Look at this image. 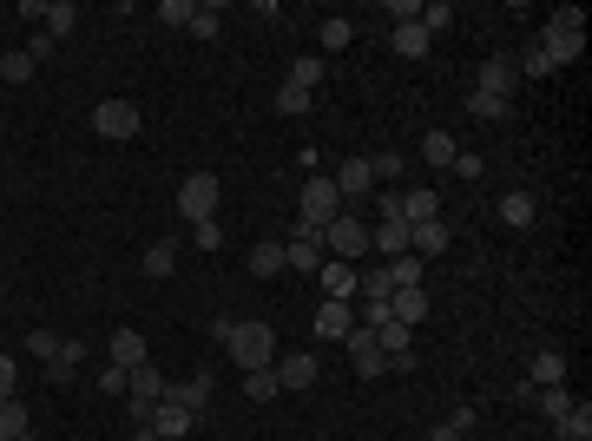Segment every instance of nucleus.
<instances>
[{"mask_svg": "<svg viewBox=\"0 0 592 441\" xmlns=\"http://www.w3.org/2000/svg\"><path fill=\"white\" fill-rule=\"evenodd\" d=\"M540 53L553 60V73H560V66H579V53H586V14H579V7H560V14L540 27Z\"/></svg>", "mask_w": 592, "mask_h": 441, "instance_id": "f257e3e1", "label": "nucleus"}, {"mask_svg": "<svg viewBox=\"0 0 592 441\" xmlns=\"http://www.w3.org/2000/svg\"><path fill=\"white\" fill-rule=\"evenodd\" d=\"M224 349H231V363L244 369H277V330L270 323H231V336H224Z\"/></svg>", "mask_w": 592, "mask_h": 441, "instance_id": "f03ea898", "label": "nucleus"}, {"mask_svg": "<svg viewBox=\"0 0 592 441\" xmlns=\"http://www.w3.org/2000/svg\"><path fill=\"white\" fill-rule=\"evenodd\" d=\"M343 191L336 178H303V198H296V224H310V231H329V224L343 218Z\"/></svg>", "mask_w": 592, "mask_h": 441, "instance_id": "7ed1b4c3", "label": "nucleus"}, {"mask_svg": "<svg viewBox=\"0 0 592 441\" xmlns=\"http://www.w3.org/2000/svg\"><path fill=\"white\" fill-rule=\"evenodd\" d=\"M323 251L336 257V264H362V257H369V224H362L356 211H343V218L323 231Z\"/></svg>", "mask_w": 592, "mask_h": 441, "instance_id": "20e7f679", "label": "nucleus"}, {"mask_svg": "<svg viewBox=\"0 0 592 441\" xmlns=\"http://www.w3.org/2000/svg\"><path fill=\"white\" fill-rule=\"evenodd\" d=\"M218 178H211V172H191L185 178V185H178V218H185V224H204V218H218Z\"/></svg>", "mask_w": 592, "mask_h": 441, "instance_id": "39448f33", "label": "nucleus"}, {"mask_svg": "<svg viewBox=\"0 0 592 441\" xmlns=\"http://www.w3.org/2000/svg\"><path fill=\"white\" fill-rule=\"evenodd\" d=\"M323 231H310V224H290V237H283V270H303V277H316L323 270Z\"/></svg>", "mask_w": 592, "mask_h": 441, "instance_id": "423d86ee", "label": "nucleus"}, {"mask_svg": "<svg viewBox=\"0 0 592 441\" xmlns=\"http://www.w3.org/2000/svg\"><path fill=\"white\" fill-rule=\"evenodd\" d=\"M93 132L99 139H132V132H139V106H132V99H99L93 106Z\"/></svg>", "mask_w": 592, "mask_h": 441, "instance_id": "0eeeda50", "label": "nucleus"}, {"mask_svg": "<svg viewBox=\"0 0 592 441\" xmlns=\"http://www.w3.org/2000/svg\"><path fill=\"white\" fill-rule=\"evenodd\" d=\"M343 343H349V363H356V376H369V382H375V376H389V356H382V343H375L362 323L343 336Z\"/></svg>", "mask_w": 592, "mask_h": 441, "instance_id": "6e6552de", "label": "nucleus"}, {"mask_svg": "<svg viewBox=\"0 0 592 441\" xmlns=\"http://www.w3.org/2000/svg\"><path fill=\"white\" fill-rule=\"evenodd\" d=\"M356 277H362V270L356 264H336V257H323V270H316V284H323V297L329 303H356Z\"/></svg>", "mask_w": 592, "mask_h": 441, "instance_id": "1a4fd4ad", "label": "nucleus"}, {"mask_svg": "<svg viewBox=\"0 0 592 441\" xmlns=\"http://www.w3.org/2000/svg\"><path fill=\"white\" fill-rule=\"evenodd\" d=\"M79 369H86V349H79V336H66V343L47 356V382H53V389H73Z\"/></svg>", "mask_w": 592, "mask_h": 441, "instance_id": "9d476101", "label": "nucleus"}, {"mask_svg": "<svg viewBox=\"0 0 592 441\" xmlns=\"http://www.w3.org/2000/svg\"><path fill=\"white\" fill-rule=\"evenodd\" d=\"M389 316L402 323V330H421V323H428V290H421V284H402V290L389 297Z\"/></svg>", "mask_w": 592, "mask_h": 441, "instance_id": "9b49d317", "label": "nucleus"}, {"mask_svg": "<svg viewBox=\"0 0 592 441\" xmlns=\"http://www.w3.org/2000/svg\"><path fill=\"white\" fill-rule=\"evenodd\" d=\"M474 86H481V93H494V99H514L520 73H514V60H507V53H494V60H487L481 73H474Z\"/></svg>", "mask_w": 592, "mask_h": 441, "instance_id": "f8f14e48", "label": "nucleus"}, {"mask_svg": "<svg viewBox=\"0 0 592 441\" xmlns=\"http://www.w3.org/2000/svg\"><path fill=\"white\" fill-rule=\"evenodd\" d=\"M448 237H454V231H448L441 218H435V224H408V257H421V264H428V257L448 251Z\"/></svg>", "mask_w": 592, "mask_h": 441, "instance_id": "ddd939ff", "label": "nucleus"}, {"mask_svg": "<svg viewBox=\"0 0 592 441\" xmlns=\"http://www.w3.org/2000/svg\"><path fill=\"white\" fill-rule=\"evenodd\" d=\"M165 402H178L185 415H204V409H211V376H185V382H172V389H165Z\"/></svg>", "mask_w": 592, "mask_h": 441, "instance_id": "4468645a", "label": "nucleus"}, {"mask_svg": "<svg viewBox=\"0 0 592 441\" xmlns=\"http://www.w3.org/2000/svg\"><path fill=\"white\" fill-rule=\"evenodd\" d=\"M191 422H198V415H185L178 402H152V422L145 428H152L158 441H178V435H191Z\"/></svg>", "mask_w": 592, "mask_h": 441, "instance_id": "2eb2a0df", "label": "nucleus"}, {"mask_svg": "<svg viewBox=\"0 0 592 441\" xmlns=\"http://www.w3.org/2000/svg\"><path fill=\"white\" fill-rule=\"evenodd\" d=\"M356 330V303H316V336H336V343H343V336Z\"/></svg>", "mask_w": 592, "mask_h": 441, "instance_id": "dca6fc26", "label": "nucleus"}, {"mask_svg": "<svg viewBox=\"0 0 592 441\" xmlns=\"http://www.w3.org/2000/svg\"><path fill=\"white\" fill-rule=\"evenodd\" d=\"M527 382H533V389H560V382H566V356H560V349H540V356L527 363Z\"/></svg>", "mask_w": 592, "mask_h": 441, "instance_id": "f3484780", "label": "nucleus"}, {"mask_svg": "<svg viewBox=\"0 0 592 441\" xmlns=\"http://www.w3.org/2000/svg\"><path fill=\"white\" fill-rule=\"evenodd\" d=\"M165 389H172V382L158 376L152 363H139V369H125V395H139V402H165Z\"/></svg>", "mask_w": 592, "mask_h": 441, "instance_id": "a211bd4d", "label": "nucleus"}, {"mask_svg": "<svg viewBox=\"0 0 592 441\" xmlns=\"http://www.w3.org/2000/svg\"><path fill=\"white\" fill-rule=\"evenodd\" d=\"M402 218H408V224H435V218H441V191H435V185H415V191L402 198Z\"/></svg>", "mask_w": 592, "mask_h": 441, "instance_id": "6ab92c4d", "label": "nucleus"}, {"mask_svg": "<svg viewBox=\"0 0 592 441\" xmlns=\"http://www.w3.org/2000/svg\"><path fill=\"white\" fill-rule=\"evenodd\" d=\"M369 244H375L382 257H402V251H408V218H375Z\"/></svg>", "mask_w": 592, "mask_h": 441, "instance_id": "aec40b11", "label": "nucleus"}, {"mask_svg": "<svg viewBox=\"0 0 592 441\" xmlns=\"http://www.w3.org/2000/svg\"><path fill=\"white\" fill-rule=\"evenodd\" d=\"M369 158H349L343 172H336V191H343V205H356V198H369Z\"/></svg>", "mask_w": 592, "mask_h": 441, "instance_id": "412c9836", "label": "nucleus"}, {"mask_svg": "<svg viewBox=\"0 0 592 441\" xmlns=\"http://www.w3.org/2000/svg\"><path fill=\"white\" fill-rule=\"evenodd\" d=\"M323 79H329V66L316 60V53H303V60H290V79H283V86H296V93L316 99V86H323Z\"/></svg>", "mask_w": 592, "mask_h": 441, "instance_id": "4be33fe9", "label": "nucleus"}, {"mask_svg": "<svg viewBox=\"0 0 592 441\" xmlns=\"http://www.w3.org/2000/svg\"><path fill=\"white\" fill-rule=\"evenodd\" d=\"M389 47L402 53V60H428V47H435V40L421 33V20H408V27H395V33H389Z\"/></svg>", "mask_w": 592, "mask_h": 441, "instance_id": "5701e85b", "label": "nucleus"}, {"mask_svg": "<svg viewBox=\"0 0 592 441\" xmlns=\"http://www.w3.org/2000/svg\"><path fill=\"white\" fill-rule=\"evenodd\" d=\"M553 435L560 441H592V402H573V409L553 422Z\"/></svg>", "mask_w": 592, "mask_h": 441, "instance_id": "b1692460", "label": "nucleus"}, {"mask_svg": "<svg viewBox=\"0 0 592 441\" xmlns=\"http://www.w3.org/2000/svg\"><path fill=\"white\" fill-rule=\"evenodd\" d=\"M277 382L283 389H310L316 382V356H277Z\"/></svg>", "mask_w": 592, "mask_h": 441, "instance_id": "393cba45", "label": "nucleus"}, {"mask_svg": "<svg viewBox=\"0 0 592 441\" xmlns=\"http://www.w3.org/2000/svg\"><path fill=\"white\" fill-rule=\"evenodd\" d=\"M106 363L139 369V363H145V336H139V330H119V336H112V356H106Z\"/></svg>", "mask_w": 592, "mask_h": 441, "instance_id": "a878e982", "label": "nucleus"}, {"mask_svg": "<svg viewBox=\"0 0 592 441\" xmlns=\"http://www.w3.org/2000/svg\"><path fill=\"white\" fill-rule=\"evenodd\" d=\"M40 20H47V40H53V47H60L66 33L79 27V7H73V0H53V7H47V14H40Z\"/></svg>", "mask_w": 592, "mask_h": 441, "instance_id": "bb28decb", "label": "nucleus"}, {"mask_svg": "<svg viewBox=\"0 0 592 441\" xmlns=\"http://www.w3.org/2000/svg\"><path fill=\"white\" fill-rule=\"evenodd\" d=\"M454 152H461V145H454L448 132H421V158H428L435 172H448V165H454Z\"/></svg>", "mask_w": 592, "mask_h": 441, "instance_id": "cd10ccee", "label": "nucleus"}, {"mask_svg": "<svg viewBox=\"0 0 592 441\" xmlns=\"http://www.w3.org/2000/svg\"><path fill=\"white\" fill-rule=\"evenodd\" d=\"M500 218H507V224H520V231H527V224L540 218V205H533V191H507V198H500Z\"/></svg>", "mask_w": 592, "mask_h": 441, "instance_id": "c85d7f7f", "label": "nucleus"}, {"mask_svg": "<svg viewBox=\"0 0 592 441\" xmlns=\"http://www.w3.org/2000/svg\"><path fill=\"white\" fill-rule=\"evenodd\" d=\"M172 270H178V237H158L145 251V277H172Z\"/></svg>", "mask_w": 592, "mask_h": 441, "instance_id": "c756f323", "label": "nucleus"}, {"mask_svg": "<svg viewBox=\"0 0 592 441\" xmlns=\"http://www.w3.org/2000/svg\"><path fill=\"white\" fill-rule=\"evenodd\" d=\"M20 435H33V422H27V402H0V441H20Z\"/></svg>", "mask_w": 592, "mask_h": 441, "instance_id": "7c9ffc66", "label": "nucleus"}, {"mask_svg": "<svg viewBox=\"0 0 592 441\" xmlns=\"http://www.w3.org/2000/svg\"><path fill=\"white\" fill-rule=\"evenodd\" d=\"M277 270H283V244H277V237H264V244L250 251V277H277Z\"/></svg>", "mask_w": 592, "mask_h": 441, "instance_id": "2f4dec72", "label": "nucleus"}, {"mask_svg": "<svg viewBox=\"0 0 592 441\" xmlns=\"http://www.w3.org/2000/svg\"><path fill=\"white\" fill-rule=\"evenodd\" d=\"M421 33H428V40H435V33H448L454 27V7H448V0H428V7H421Z\"/></svg>", "mask_w": 592, "mask_h": 441, "instance_id": "473e14b6", "label": "nucleus"}, {"mask_svg": "<svg viewBox=\"0 0 592 441\" xmlns=\"http://www.w3.org/2000/svg\"><path fill=\"white\" fill-rule=\"evenodd\" d=\"M533 402H540L546 422H560V415L573 409V389H566V382H560V389H533Z\"/></svg>", "mask_w": 592, "mask_h": 441, "instance_id": "72a5a7b5", "label": "nucleus"}, {"mask_svg": "<svg viewBox=\"0 0 592 441\" xmlns=\"http://www.w3.org/2000/svg\"><path fill=\"white\" fill-rule=\"evenodd\" d=\"M244 395H250V402H270V395H283L277 369H250V376H244Z\"/></svg>", "mask_w": 592, "mask_h": 441, "instance_id": "f704fd0d", "label": "nucleus"}, {"mask_svg": "<svg viewBox=\"0 0 592 441\" xmlns=\"http://www.w3.org/2000/svg\"><path fill=\"white\" fill-rule=\"evenodd\" d=\"M316 40H323V53H343L349 40H356V27H349V20H323V27H316Z\"/></svg>", "mask_w": 592, "mask_h": 441, "instance_id": "c9c22d12", "label": "nucleus"}, {"mask_svg": "<svg viewBox=\"0 0 592 441\" xmlns=\"http://www.w3.org/2000/svg\"><path fill=\"white\" fill-rule=\"evenodd\" d=\"M382 270H389V284H395V290H402V284H421V257H408V251H402V257H389Z\"/></svg>", "mask_w": 592, "mask_h": 441, "instance_id": "e433bc0d", "label": "nucleus"}, {"mask_svg": "<svg viewBox=\"0 0 592 441\" xmlns=\"http://www.w3.org/2000/svg\"><path fill=\"white\" fill-rule=\"evenodd\" d=\"M468 428H474V409H454V415H448L441 428H428V441H461Z\"/></svg>", "mask_w": 592, "mask_h": 441, "instance_id": "4c0bfd02", "label": "nucleus"}, {"mask_svg": "<svg viewBox=\"0 0 592 441\" xmlns=\"http://www.w3.org/2000/svg\"><path fill=\"white\" fill-rule=\"evenodd\" d=\"M0 79H7V86H27L33 60H27V53H0Z\"/></svg>", "mask_w": 592, "mask_h": 441, "instance_id": "58836bf2", "label": "nucleus"}, {"mask_svg": "<svg viewBox=\"0 0 592 441\" xmlns=\"http://www.w3.org/2000/svg\"><path fill=\"white\" fill-rule=\"evenodd\" d=\"M468 112H474V119H507V99H494V93H481V86H474V93H468Z\"/></svg>", "mask_w": 592, "mask_h": 441, "instance_id": "ea45409f", "label": "nucleus"}, {"mask_svg": "<svg viewBox=\"0 0 592 441\" xmlns=\"http://www.w3.org/2000/svg\"><path fill=\"white\" fill-rule=\"evenodd\" d=\"M310 106H316L310 93H296V86H277V112H283V119H303Z\"/></svg>", "mask_w": 592, "mask_h": 441, "instance_id": "a19ab883", "label": "nucleus"}, {"mask_svg": "<svg viewBox=\"0 0 592 441\" xmlns=\"http://www.w3.org/2000/svg\"><path fill=\"white\" fill-rule=\"evenodd\" d=\"M191 14H198L191 0H158V27H191Z\"/></svg>", "mask_w": 592, "mask_h": 441, "instance_id": "79ce46f5", "label": "nucleus"}, {"mask_svg": "<svg viewBox=\"0 0 592 441\" xmlns=\"http://www.w3.org/2000/svg\"><path fill=\"white\" fill-rule=\"evenodd\" d=\"M514 73H527V79H553V60H546L540 47H527V53L514 60Z\"/></svg>", "mask_w": 592, "mask_h": 441, "instance_id": "37998d69", "label": "nucleus"}, {"mask_svg": "<svg viewBox=\"0 0 592 441\" xmlns=\"http://www.w3.org/2000/svg\"><path fill=\"white\" fill-rule=\"evenodd\" d=\"M402 165H408L402 152H375L369 158V178H402Z\"/></svg>", "mask_w": 592, "mask_h": 441, "instance_id": "c03bdc74", "label": "nucleus"}, {"mask_svg": "<svg viewBox=\"0 0 592 441\" xmlns=\"http://www.w3.org/2000/svg\"><path fill=\"white\" fill-rule=\"evenodd\" d=\"M14 389H20V363L0 349V402H14Z\"/></svg>", "mask_w": 592, "mask_h": 441, "instance_id": "a18cd8bd", "label": "nucleus"}, {"mask_svg": "<svg viewBox=\"0 0 592 441\" xmlns=\"http://www.w3.org/2000/svg\"><path fill=\"white\" fill-rule=\"evenodd\" d=\"M191 244H198V251H218V244H224L218 218H204V224H191Z\"/></svg>", "mask_w": 592, "mask_h": 441, "instance_id": "49530a36", "label": "nucleus"}, {"mask_svg": "<svg viewBox=\"0 0 592 441\" xmlns=\"http://www.w3.org/2000/svg\"><path fill=\"white\" fill-rule=\"evenodd\" d=\"M218 27H224L218 7H198V14H191V33H198V40H218Z\"/></svg>", "mask_w": 592, "mask_h": 441, "instance_id": "de8ad7c7", "label": "nucleus"}, {"mask_svg": "<svg viewBox=\"0 0 592 441\" xmlns=\"http://www.w3.org/2000/svg\"><path fill=\"white\" fill-rule=\"evenodd\" d=\"M66 343V336H53V330H33L27 336V349H33V356H40V363H47V356H53V349H60Z\"/></svg>", "mask_w": 592, "mask_h": 441, "instance_id": "09e8293b", "label": "nucleus"}, {"mask_svg": "<svg viewBox=\"0 0 592 441\" xmlns=\"http://www.w3.org/2000/svg\"><path fill=\"white\" fill-rule=\"evenodd\" d=\"M448 172H454V178H481V158H474V152H454Z\"/></svg>", "mask_w": 592, "mask_h": 441, "instance_id": "8fccbe9b", "label": "nucleus"}, {"mask_svg": "<svg viewBox=\"0 0 592 441\" xmlns=\"http://www.w3.org/2000/svg\"><path fill=\"white\" fill-rule=\"evenodd\" d=\"M132 441H158V435H152V428H132Z\"/></svg>", "mask_w": 592, "mask_h": 441, "instance_id": "3c124183", "label": "nucleus"}, {"mask_svg": "<svg viewBox=\"0 0 592 441\" xmlns=\"http://www.w3.org/2000/svg\"><path fill=\"white\" fill-rule=\"evenodd\" d=\"M20 441H40V435H20Z\"/></svg>", "mask_w": 592, "mask_h": 441, "instance_id": "603ef678", "label": "nucleus"}]
</instances>
